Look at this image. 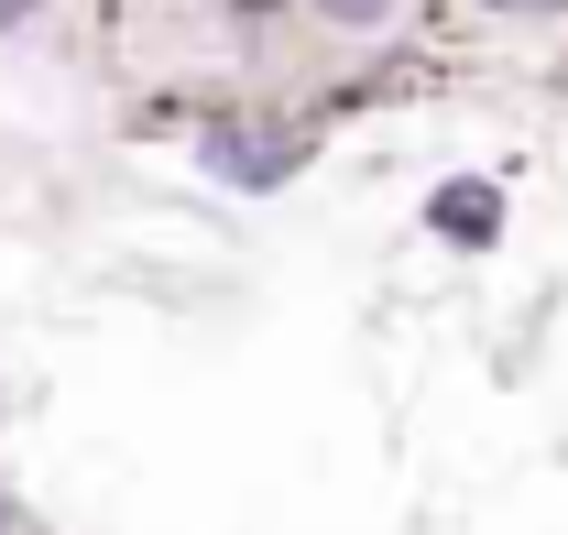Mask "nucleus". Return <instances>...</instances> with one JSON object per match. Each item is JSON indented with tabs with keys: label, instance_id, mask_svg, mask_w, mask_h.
Here are the masks:
<instances>
[{
	"label": "nucleus",
	"instance_id": "nucleus-1",
	"mask_svg": "<svg viewBox=\"0 0 568 535\" xmlns=\"http://www.w3.org/2000/svg\"><path fill=\"white\" fill-rule=\"evenodd\" d=\"M197 164L230 175V186H284V175L306 164V142L274 132V121H209V132H197Z\"/></svg>",
	"mask_w": 568,
	"mask_h": 535
},
{
	"label": "nucleus",
	"instance_id": "nucleus-2",
	"mask_svg": "<svg viewBox=\"0 0 568 535\" xmlns=\"http://www.w3.org/2000/svg\"><path fill=\"white\" fill-rule=\"evenodd\" d=\"M426 230L459 241V252H493V241H503V186H493V175H448V186L426 198Z\"/></svg>",
	"mask_w": 568,
	"mask_h": 535
},
{
	"label": "nucleus",
	"instance_id": "nucleus-3",
	"mask_svg": "<svg viewBox=\"0 0 568 535\" xmlns=\"http://www.w3.org/2000/svg\"><path fill=\"white\" fill-rule=\"evenodd\" d=\"M317 11H328V22H383L394 0H317Z\"/></svg>",
	"mask_w": 568,
	"mask_h": 535
},
{
	"label": "nucleus",
	"instance_id": "nucleus-4",
	"mask_svg": "<svg viewBox=\"0 0 568 535\" xmlns=\"http://www.w3.org/2000/svg\"><path fill=\"white\" fill-rule=\"evenodd\" d=\"M22 22H33V0H0V33H22Z\"/></svg>",
	"mask_w": 568,
	"mask_h": 535
},
{
	"label": "nucleus",
	"instance_id": "nucleus-5",
	"mask_svg": "<svg viewBox=\"0 0 568 535\" xmlns=\"http://www.w3.org/2000/svg\"><path fill=\"white\" fill-rule=\"evenodd\" d=\"M503 11H558V0H503Z\"/></svg>",
	"mask_w": 568,
	"mask_h": 535
},
{
	"label": "nucleus",
	"instance_id": "nucleus-6",
	"mask_svg": "<svg viewBox=\"0 0 568 535\" xmlns=\"http://www.w3.org/2000/svg\"><path fill=\"white\" fill-rule=\"evenodd\" d=\"M0 525H22V503H0Z\"/></svg>",
	"mask_w": 568,
	"mask_h": 535
},
{
	"label": "nucleus",
	"instance_id": "nucleus-7",
	"mask_svg": "<svg viewBox=\"0 0 568 535\" xmlns=\"http://www.w3.org/2000/svg\"><path fill=\"white\" fill-rule=\"evenodd\" d=\"M241 11H263V0H241Z\"/></svg>",
	"mask_w": 568,
	"mask_h": 535
}]
</instances>
